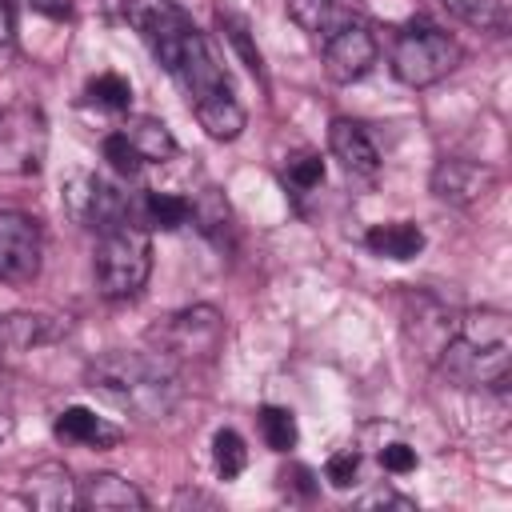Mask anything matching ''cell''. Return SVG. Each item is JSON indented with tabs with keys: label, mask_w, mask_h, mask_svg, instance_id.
<instances>
[{
	"label": "cell",
	"mask_w": 512,
	"mask_h": 512,
	"mask_svg": "<svg viewBox=\"0 0 512 512\" xmlns=\"http://www.w3.org/2000/svg\"><path fill=\"white\" fill-rule=\"evenodd\" d=\"M84 380L96 396L144 420L168 416L180 400V372L164 352H104L88 364Z\"/></svg>",
	"instance_id": "6da1fadb"
},
{
	"label": "cell",
	"mask_w": 512,
	"mask_h": 512,
	"mask_svg": "<svg viewBox=\"0 0 512 512\" xmlns=\"http://www.w3.org/2000/svg\"><path fill=\"white\" fill-rule=\"evenodd\" d=\"M96 288L104 300H132L152 272V236L136 220H120L100 232L96 244Z\"/></svg>",
	"instance_id": "7a4b0ae2"
},
{
	"label": "cell",
	"mask_w": 512,
	"mask_h": 512,
	"mask_svg": "<svg viewBox=\"0 0 512 512\" xmlns=\"http://www.w3.org/2000/svg\"><path fill=\"white\" fill-rule=\"evenodd\" d=\"M388 60H392V72H396L400 84L428 88V84L444 80L460 64V44L444 28H436L428 20H416V24L396 32Z\"/></svg>",
	"instance_id": "3957f363"
},
{
	"label": "cell",
	"mask_w": 512,
	"mask_h": 512,
	"mask_svg": "<svg viewBox=\"0 0 512 512\" xmlns=\"http://www.w3.org/2000/svg\"><path fill=\"white\" fill-rule=\"evenodd\" d=\"M148 336L160 344L156 352H164V356H172V360H212V356L224 348L228 328H224L220 308H212V304H192V308L172 312V316H168L164 324H156Z\"/></svg>",
	"instance_id": "277c9868"
},
{
	"label": "cell",
	"mask_w": 512,
	"mask_h": 512,
	"mask_svg": "<svg viewBox=\"0 0 512 512\" xmlns=\"http://www.w3.org/2000/svg\"><path fill=\"white\" fill-rule=\"evenodd\" d=\"M124 16L136 28V36L144 40V48L156 56V64L164 72H172L176 56L184 52L188 36L196 32L188 12L172 0H124Z\"/></svg>",
	"instance_id": "5b68a950"
},
{
	"label": "cell",
	"mask_w": 512,
	"mask_h": 512,
	"mask_svg": "<svg viewBox=\"0 0 512 512\" xmlns=\"http://www.w3.org/2000/svg\"><path fill=\"white\" fill-rule=\"evenodd\" d=\"M48 156V120L40 108H8L0 112V172L32 176L44 168Z\"/></svg>",
	"instance_id": "8992f818"
},
{
	"label": "cell",
	"mask_w": 512,
	"mask_h": 512,
	"mask_svg": "<svg viewBox=\"0 0 512 512\" xmlns=\"http://www.w3.org/2000/svg\"><path fill=\"white\" fill-rule=\"evenodd\" d=\"M44 232L40 220L20 208H0V280L28 284L40 276Z\"/></svg>",
	"instance_id": "52a82bcc"
},
{
	"label": "cell",
	"mask_w": 512,
	"mask_h": 512,
	"mask_svg": "<svg viewBox=\"0 0 512 512\" xmlns=\"http://www.w3.org/2000/svg\"><path fill=\"white\" fill-rule=\"evenodd\" d=\"M376 56H380V44L360 20H348L332 36H324V72L336 84H352V80L368 76Z\"/></svg>",
	"instance_id": "ba28073f"
},
{
	"label": "cell",
	"mask_w": 512,
	"mask_h": 512,
	"mask_svg": "<svg viewBox=\"0 0 512 512\" xmlns=\"http://www.w3.org/2000/svg\"><path fill=\"white\" fill-rule=\"evenodd\" d=\"M428 188L436 200H444L452 208H472L496 188V168H488L480 160H464V156H444V160H436Z\"/></svg>",
	"instance_id": "9c48e42d"
},
{
	"label": "cell",
	"mask_w": 512,
	"mask_h": 512,
	"mask_svg": "<svg viewBox=\"0 0 512 512\" xmlns=\"http://www.w3.org/2000/svg\"><path fill=\"white\" fill-rule=\"evenodd\" d=\"M64 204H68L72 220H80L84 228H100V232L120 224V220H132L128 200L96 176H72L68 188H64Z\"/></svg>",
	"instance_id": "30bf717a"
},
{
	"label": "cell",
	"mask_w": 512,
	"mask_h": 512,
	"mask_svg": "<svg viewBox=\"0 0 512 512\" xmlns=\"http://www.w3.org/2000/svg\"><path fill=\"white\" fill-rule=\"evenodd\" d=\"M20 500L40 512H72V508H80V484L72 480V472L60 460H44L24 472Z\"/></svg>",
	"instance_id": "8fae6325"
},
{
	"label": "cell",
	"mask_w": 512,
	"mask_h": 512,
	"mask_svg": "<svg viewBox=\"0 0 512 512\" xmlns=\"http://www.w3.org/2000/svg\"><path fill=\"white\" fill-rule=\"evenodd\" d=\"M404 336H408V344L424 356V360H440V352H444V344L456 336V316L440 304V300H432V296H416L412 300V312H408V320H404Z\"/></svg>",
	"instance_id": "7c38bea8"
},
{
	"label": "cell",
	"mask_w": 512,
	"mask_h": 512,
	"mask_svg": "<svg viewBox=\"0 0 512 512\" xmlns=\"http://www.w3.org/2000/svg\"><path fill=\"white\" fill-rule=\"evenodd\" d=\"M64 332H68V316L8 312V316H0V352H28V348L60 340Z\"/></svg>",
	"instance_id": "4fadbf2b"
},
{
	"label": "cell",
	"mask_w": 512,
	"mask_h": 512,
	"mask_svg": "<svg viewBox=\"0 0 512 512\" xmlns=\"http://www.w3.org/2000/svg\"><path fill=\"white\" fill-rule=\"evenodd\" d=\"M328 148L332 156L352 172V176H376L380 172V152L372 144V136L364 132V124L348 120V116H336L328 124Z\"/></svg>",
	"instance_id": "5bb4252c"
},
{
	"label": "cell",
	"mask_w": 512,
	"mask_h": 512,
	"mask_svg": "<svg viewBox=\"0 0 512 512\" xmlns=\"http://www.w3.org/2000/svg\"><path fill=\"white\" fill-rule=\"evenodd\" d=\"M80 504L92 508V512H144L148 496L116 472H92L80 484Z\"/></svg>",
	"instance_id": "9a60e30c"
},
{
	"label": "cell",
	"mask_w": 512,
	"mask_h": 512,
	"mask_svg": "<svg viewBox=\"0 0 512 512\" xmlns=\"http://www.w3.org/2000/svg\"><path fill=\"white\" fill-rule=\"evenodd\" d=\"M456 340L480 352H512V324L500 308H472L456 316Z\"/></svg>",
	"instance_id": "2e32d148"
},
{
	"label": "cell",
	"mask_w": 512,
	"mask_h": 512,
	"mask_svg": "<svg viewBox=\"0 0 512 512\" xmlns=\"http://www.w3.org/2000/svg\"><path fill=\"white\" fill-rule=\"evenodd\" d=\"M56 436L68 440V444H84V448H112V444H120V428L108 424L104 416H96L84 404H72V408H64L56 416Z\"/></svg>",
	"instance_id": "e0dca14e"
},
{
	"label": "cell",
	"mask_w": 512,
	"mask_h": 512,
	"mask_svg": "<svg viewBox=\"0 0 512 512\" xmlns=\"http://www.w3.org/2000/svg\"><path fill=\"white\" fill-rule=\"evenodd\" d=\"M364 248L372 256H384V260H412L424 252V232L408 220H392V224H372L364 232Z\"/></svg>",
	"instance_id": "ac0fdd59"
},
{
	"label": "cell",
	"mask_w": 512,
	"mask_h": 512,
	"mask_svg": "<svg viewBox=\"0 0 512 512\" xmlns=\"http://www.w3.org/2000/svg\"><path fill=\"white\" fill-rule=\"evenodd\" d=\"M120 132L128 136V144L140 152L144 164H168V160L176 156V136H172L168 124L156 120V116H132Z\"/></svg>",
	"instance_id": "d6986e66"
},
{
	"label": "cell",
	"mask_w": 512,
	"mask_h": 512,
	"mask_svg": "<svg viewBox=\"0 0 512 512\" xmlns=\"http://www.w3.org/2000/svg\"><path fill=\"white\" fill-rule=\"evenodd\" d=\"M288 16L312 36H332L340 24L352 20L336 0H288Z\"/></svg>",
	"instance_id": "ffe728a7"
},
{
	"label": "cell",
	"mask_w": 512,
	"mask_h": 512,
	"mask_svg": "<svg viewBox=\"0 0 512 512\" xmlns=\"http://www.w3.org/2000/svg\"><path fill=\"white\" fill-rule=\"evenodd\" d=\"M144 216H148L152 228L172 232V228H180V224L192 220V200L172 196V192H148L144 196Z\"/></svg>",
	"instance_id": "44dd1931"
},
{
	"label": "cell",
	"mask_w": 512,
	"mask_h": 512,
	"mask_svg": "<svg viewBox=\"0 0 512 512\" xmlns=\"http://www.w3.org/2000/svg\"><path fill=\"white\" fill-rule=\"evenodd\" d=\"M260 436H264V444L272 448V452H292L296 448V416L288 412V408H280V404H264L260 408Z\"/></svg>",
	"instance_id": "7402d4cb"
},
{
	"label": "cell",
	"mask_w": 512,
	"mask_h": 512,
	"mask_svg": "<svg viewBox=\"0 0 512 512\" xmlns=\"http://www.w3.org/2000/svg\"><path fill=\"white\" fill-rule=\"evenodd\" d=\"M444 8L488 32L508 28V0H444Z\"/></svg>",
	"instance_id": "603a6c76"
},
{
	"label": "cell",
	"mask_w": 512,
	"mask_h": 512,
	"mask_svg": "<svg viewBox=\"0 0 512 512\" xmlns=\"http://www.w3.org/2000/svg\"><path fill=\"white\" fill-rule=\"evenodd\" d=\"M212 464H216V472H220L224 480H232V476L244 472V464H248V448H244L240 432L220 428V432L212 436Z\"/></svg>",
	"instance_id": "cb8c5ba5"
},
{
	"label": "cell",
	"mask_w": 512,
	"mask_h": 512,
	"mask_svg": "<svg viewBox=\"0 0 512 512\" xmlns=\"http://www.w3.org/2000/svg\"><path fill=\"white\" fill-rule=\"evenodd\" d=\"M84 92H88L92 104L112 108V112H124V108L132 104V84H128L124 76H116V72H100L96 80H88Z\"/></svg>",
	"instance_id": "d4e9b609"
},
{
	"label": "cell",
	"mask_w": 512,
	"mask_h": 512,
	"mask_svg": "<svg viewBox=\"0 0 512 512\" xmlns=\"http://www.w3.org/2000/svg\"><path fill=\"white\" fill-rule=\"evenodd\" d=\"M220 28L228 32V40H232V48L240 52V60L248 64V72H252V76H264L260 52H256V48H252V40H248V24H244L240 16H224V12H220Z\"/></svg>",
	"instance_id": "484cf974"
},
{
	"label": "cell",
	"mask_w": 512,
	"mask_h": 512,
	"mask_svg": "<svg viewBox=\"0 0 512 512\" xmlns=\"http://www.w3.org/2000/svg\"><path fill=\"white\" fill-rule=\"evenodd\" d=\"M100 148H104V160H108L120 176H136V172H140V164H144V160H140V152L128 144V136H124V132L104 136V144H100Z\"/></svg>",
	"instance_id": "4316f807"
},
{
	"label": "cell",
	"mask_w": 512,
	"mask_h": 512,
	"mask_svg": "<svg viewBox=\"0 0 512 512\" xmlns=\"http://www.w3.org/2000/svg\"><path fill=\"white\" fill-rule=\"evenodd\" d=\"M284 180L296 188V192H312L324 184V160L320 156H296L284 172Z\"/></svg>",
	"instance_id": "83f0119b"
},
{
	"label": "cell",
	"mask_w": 512,
	"mask_h": 512,
	"mask_svg": "<svg viewBox=\"0 0 512 512\" xmlns=\"http://www.w3.org/2000/svg\"><path fill=\"white\" fill-rule=\"evenodd\" d=\"M356 476H360V456H356L352 448L328 456V464H324V480H328L332 488H352Z\"/></svg>",
	"instance_id": "f1b7e54d"
},
{
	"label": "cell",
	"mask_w": 512,
	"mask_h": 512,
	"mask_svg": "<svg viewBox=\"0 0 512 512\" xmlns=\"http://www.w3.org/2000/svg\"><path fill=\"white\" fill-rule=\"evenodd\" d=\"M380 464H384V472L404 476V472L416 468V448H408V444H384L380 448Z\"/></svg>",
	"instance_id": "f546056e"
},
{
	"label": "cell",
	"mask_w": 512,
	"mask_h": 512,
	"mask_svg": "<svg viewBox=\"0 0 512 512\" xmlns=\"http://www.w3.org/2000/svg\"><path fill=\"white\" fill-rule=\"evenodd\" d=\"M360 508H404V512H412L416 504H412L408 496H396V492L380 488V492H368V496H360Z\"/></svg>",
	"instance_id": "4dcf8cb0"
},
{
	"label": "cell",
	"mask_w": 512,
	"mask_h": 512,
	"mask_svg": "<svg viewBox=\"0 0 512 512\" xmlns=\"http://www.w3.org/2000/svg\"><path fill=\"white\" fill-rule=\"evenodd\" d=\"M16 32V4L12 0H0V44H8Z\"/></svg>",
	"instance_id": "1f68e13d"
},
{
	"label": "cell",
	"mask_w": 512,
	"mask_h": 512,
	"mask_svg": "<svg viewBox=\"0 0 512 512\" xmlns=\"http://www.w3.org/2000/svg\"><path fill=\"white\" fill-rule=\"evenodd\" d=\"M36 12H48V16H68V4L64 0H28Z\"/></svg>",
	"instance_id": "d6a6232c"
},
{
	"label": "cell",
	"mask_w": 512,
	"mask_h": 512,
	"mask_svg": "<svg viewBox=\"0 0 512 512\" xmlns=\"http://www.w3.org/2000/svg\"><path fill=\"white\" fill-rule=\"evenodd\" d=\"M12 432V416H8V408H0V440Z\"/></svg>",
	"instance_id": "836d02e7"
}]
</instances>
